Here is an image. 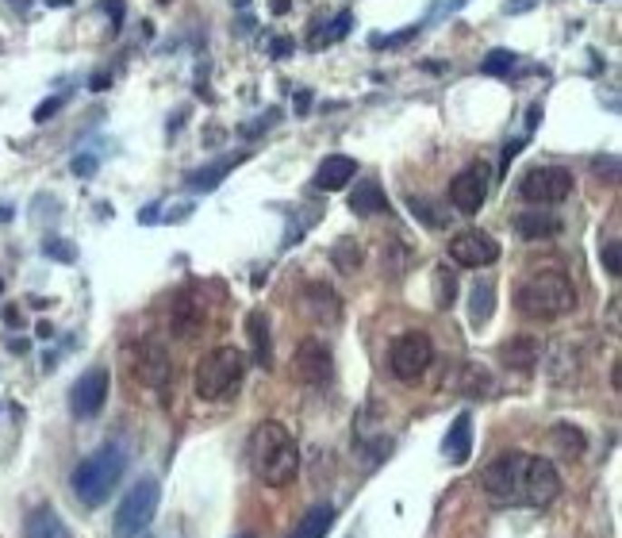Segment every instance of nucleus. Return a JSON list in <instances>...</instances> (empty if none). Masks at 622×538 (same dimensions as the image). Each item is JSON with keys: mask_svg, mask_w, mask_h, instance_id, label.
<instances>
[{"mask_svg": "<svg viewBox=\"0 0 622 538\" xmlns=\"http://www.w3.org/2000/svg\"><path fill=\"white\" fill-rule=\"evenodd\" d=\"M481 488L503 508H549L561 496V473L549 458L507 450L481 469Z\"/></svg>", "mask_w": 622, "mask_h": 538, "instance_id": "1", "label": "nucleus"}, {"mask_svg": "<svg viewBox=\"0 0 622 538\" xmlns=\"http://www.w3.org/2000/svg\"><path fill=\"white\" fill-rule=\"evenodd\" d=\"M247 462H250V473L266 488H285L296 481L300 446L285 423L266 419V423H258L247 438Z\"/></svg>", "mask_w": 622, "mask_h": 538, "instance_id": "2", "label": "nucleus"}, {"mask_svg": "<svg viewBox=\"0 0 622 538\" xmlns=\"http://www.w3.org/2000/svg\"><path fill=\"white\" fill-rule=\"evenodd\" d=\"M515 308L527 319H534V323L561 319V316H569L572 308H577V289H572V281H569L565 269H553V266L534 269L527 281L519 285Z\"/></svg>", "mask_w": 622, "mask_h": 538, "instance_id": "3", "label": "nucleus"}, {"mask_svg": "<svg viewBox=\"0 0 622 538\" xmlns=\"http://www.w3.org/2000/svg\"><path fill=\"white\" fill-rule=\"evenodd\" d=\"M123 473H127V454H123V446L108 443V446H101L96 454H89L85 462H77L73 477H70L73 496L85 504V508H101V504L112 493H116V484L123 481Z\"/></svg>", "mask_w": 622, "mask_h": 538, "instance_id": "4", "label": "nucleus"}, {"mask_svg": "<svg viewBox=\"0 0 622 538\" xmlns=\"http://www.w3.org/2000/svg\"><path fill=\"white\" fill-rule=\"evenodd\" d=\"M247 377V354L235 347H219L200 357L196 366V396L200 400H227Z\"/></svg>", "mask_w": 622, "mask_h": 538, "instance_id": "5", "label": "nucleus"}, {"mask_svg": "<svg viewBox=\"0 0 622 538\" xmlns=\"http://www.w3.org/2000/svg\"><path fill=\"white\" fill-rule=\"evenodd\" d=\"M158 500H161V484L154 477H142L139 484L127 488V496L116 508V523H112V534L116 538H139L151 519L158 515Z\"/></svg>", "mask_w": 622, "mask_h": 538, "instance_id": "6", "label": "nucleus"}, {"mask_svg": "<svg viewBox=\"0 0 622 538\" xmlns=\"http://www.w3.org/2000/svg\"><path fill=\"white\" fill-rule=\"evenodd\" d=\"M434 362V342L423 331H403L388 350V369L392 377L403 385H415L419 377H427V369Z\"/></svg>", "mask_w": 622, "mask_h": 538, "instance_id": "7", "label": "nucleus"}, {"mask_svg": "<svg viewBox=\"0 0 622 538\" xmlns=\"http://www.w3.org/2000/svg\"><path fill=\"white\" fill-rule=\"evenodd\" d=\"M572 192V173L561 166H534L519 181V197L530 204H561Z\"/></svg>", "mask_w": 622, "mask_h": 538, "instance_id": "8", "label": "nucleus"}, {"mask_svg": "<svg viewBox=\"0 0 622 538\" xmlns=\"http://www.w3.org/2000/svg\"><path fill=\"white\" fill-rule=\"evenodd\" d=\"M127 369L142 388H166L170 385V354L158 342H135L127 350Z\"/></svg>", "mask_w": 622, "mask_h": 538, "instance_id": "9", "label": "nucleus"}, {"mask_svg": "<svg viewBox=\"0 0 622 538\" xmlns=\"http://www.w3.org/2000/svg\"><path fill=\"white\" fill-rule=\"evenodd\" d=\"M484 201H488V166L484 161H472V166H465L450 181V204L457 211H465V216H477Z\"/></svg>", "mask_w": 622, "mask_h": 538, "instance_id": "10", "label": "nucleus"}, {"mask_svg": "<svg viewBox=\"0 0 622 538\" xmlns=\"http://www.w3.org/2000/svg\"><path fill=\"white\" fill-rule=\"evenodd\" d=\"M104 400H108V369H104V366L81 373V377L73 381V388H70V412H73L77 419L101 416Z\"/></svg>", "mask_w": 622, "mask_h": 538, "instance_id": "11", "label": "nucleus"}, {"mask_svg": "<svg viewBox=\"0 0 622 538\" xmlns=\"http://www.w3.org/2000/svg\"><path fill=\"white\" fill-rule=\"evenodd\" d=\"M450 258L457 266H469V269H481V266H492L500 258V242L488 235V231H462L450 239Z\"/></svg>", "mask_w": 622, "mask_h": 538, "instance_id": "12", "label": "nucleus"}, {"mask_svg": "<svg viewBox=\"0 0 622 538\" xmlns=\"http://www.w3.org/2000/svg\"><path fill=\"white\" fill-rule=\"evenodd\" d=\"M292 377L311 388L326 385V377H331V350H326L319 338H304L296 354H292Z\"/></svg>", "mask_w": 622, "mask_h": 538, "instance_id": "13", "label": "nucleus"}, {"mask_svg": "<svg viewBox=\"0 0 622 538\" xmlns=\"http://www.w3.org/2000/svg\"><path fill=\"white\" fill-rule=\"evenodd\" d=\"M204 300L196 297V292H181V297L173 300V308H170V328H173V335L177 338H192L196 331L204 328Z\"/></svg>", "mask_w": 622, "mask_h": 538, "instance_id": "14", "label": "nucleus"}, {"mask_svg": "<svg viewBox=\"0 0 622 538\" xmlns=\"http://www.w3.org/2000/svg\"><path fill=\"white\" fill-rule=\"evenodd\" d=\"M238 161H247V154H227V158H219V161H208V166L192 170V173L185 177V185H189L192 192H216V189L227 181V173L238 166Z\"/></svg>", "mask_w": 622, "mask_h": 538, "instance_id": "15", "label": "nucleus"}, {"mask_svg": "<svg viewBox=\"0 0 622 538\" xmlns=\"http://www.w3.org/2000/svg\"><path fill=\"white\" fill-rule=\"evenodd\" d=\"M442 450H446V458H450L453 465H465V462L472 458V412H457V416H453Z\"/></svg>", "mask_w": 622, "mask_h": 538, "instance_id": "16", "label": "nucleus"}, {"mask_svg": "<svg viewBox=\"0 0 622 538\" xmlns=\"http://www.w3.org/2000/svg\"><path fill=\"white\" fill-rule=\"evenodd\" d=\"M354 177H357V161L346 158V154H331V158H326L323 166L316 170V189L338 192V189H346Z\"/></svg>", "mask_w": 622, "mask_h": 538, "instance_id": "17", "label": "nucleus"}, {"mask_svg": "<svg viewBox=\"0 0 622 538\" xmlns=\"http://www.w3.org/2000/svg\"><path fill=\"white\" fill-rule=\"evenodd\" d=\"M515 231H519V239H527V242L553 239L561 231V220L549 216V211H542V208H530V211H519V216H515Z\"/></svg>", "mask_w": 622, "mask_h": 538, "instance_id": "18", "label": "nucleus"}, {"mask_svg": "<svg viewBox=\"0 0 622 538\" xmlns=\"http://www.w3.org/2000/svg\"><path fill=\"white\" fill-rule=\"evenodd\" d=\"M500 357H503V366H507V369L530 373L538 362H542V347H538V338H530V335H519V338H511V342H503Z\"/></svg>", "mask_w": 622, "mask_h": 538, "instance_id": "19", "label": "nucleus"}, {"mask_svg": "<svg viewBox=\"0 0 622 538\" xmlns=\"http://www.w3.org/2000/svg\"><path fill=\"white\" fill-rule=\"evenodd\" d=\"M304 304H307V312L316 316L319 323H335V319L342 316V304H338V297H335V289L323 285V281L304 285Z\"/></svg>", "mask_w": 622, "mask_h": 538, "instance_id": "20", "label": "nucleus"}, {"mask_svg": "<svg viewBox=\"0 0 622 538\" xmlns=\"http://www.w3.org/2000/svg\"><path fill=\"white\" fill-rule=\"evenodd\" d=\"M24 538H73V534H70V527L62 523V515L51 508V504H43V508H35L27 515Z\"/></svg>", "mask_w": 622, "mask_h": 538, "instance_id": "21", "label": "nucleus"}, {"mask_svg": "<svg viewBox=\"0 0 622 538\" xmlns=\"http://www.w3.org/2000/svg\"><path fill=\"white\" fill-rule=\"evenodd\" d=\"M388 201H384V189L376 177H362L357 189L350 192V211L354 216H376V211H384Z\"/></svg>", "mask_w": 622, "mask_h": 538, "instance_id": "22", "label": "nucleus"}, {"mask_svg": "<svg viewBox=\"0 0 622 538\" xmlns=\"http://www.w3.org/2000/svg\"><path fill=\"white\" fill-rule=\"evenodd\" d=\"M335 504H316L296 527H292V534L288 538H326V531L335 527Z\"/></svg>", "mask_w": 622, "mask_h": 538, "instance_id": "23", "label": "nucleus"}, {"mask_svg": "<svg viewBox=\"0 0 622 538\" xmlns=\"http://www.w3.org/2000/svg\"><path fill=\"white\" fill-rule=\"evenodd\" d=\"M247 331H250V342H254V362L261 369L273 366V347H269V319L261 312H250L247 316Z\"/></svg>", "mask_w": 622, "mask_h": 538, "instance_id": "24", "label": "nucleus"}, {"mask_svg": "<svg viewBox=\"0 0 622 538\" xmlns=\"http://www.w3.org/2000/svg\"><path fill=\"white\" fill-rule=\"evenodd\" d=\"M492 297H496V289L488 285V281H477V285L469 289V319L477 323V328H481V323L492 319V308H496V300H492Z\"/></svg>", "mask_w": 622, "mask_h": 538, "instance_id": "25", "label": "nucleus"}, {"mask_svg": "<svg viewBox=\"0 0 622 538\" xmlns=\"http://www.w3.org/2000/svg\"><path fill=\"white\" fill-rule=\"evenodd\" d=\"M515 51H507V46H500V51H492V54H488L484 62H481V73L484 77H507V73H511L515 70Z\"/></svg>", "mask_w": 622, "mask_h": 538, "instance_id": "26", "label": "nucleus"}, {"mask_svg": "<svg viewBox=\"0 0 622 538\" xmlns=\"http://www.w3.org/2000/svg\"><path fill=\"white\" fill-rule=\"evenodd\" d=\"M331 258H335V266H338L342 273H354L357 266H362V247H357L354 239H342L338 247L331 250Z\"/></svg>", "mask_w": 622, "mask_h": 538, "instance_id": "27", "label": "nucleus"}, {"mask_svg": "<svg viewBox=\"0 0 622 538\" xmlns=\"http://www.w3.org/2000/svg\"><path fill=\"white\" fill-rule=\"evenodd\" d=\"M350 27H354V12H338V20L331 27H323L319 35H316V46L323 43H338V39H346L350 35Z\"/></svg>", "mask_w": 622, "mask_h": 538, "instance_id": "28", "label": "nucleus"}, {"mask_svg": "<svg viewBox=\"0 0 622 538\" xmlns=\"http://www.w3.org/2000/svg\"><path fill=\"white\" fill-rule=\"evenodd\" d=\"M407 208H412V216H415V220H423L427 227H446V216H442V211H434V204H431V201L412 197V201H407Z\"/></svg>", "mask_w": 622, "mask_h": 538, "instance_id": "29", "label": "nucleus"}, {"mask_svg": "<svg viewBox=\"0 0 622 538\" xmlns=\"http://www.w3.org/2000/svg\"><path fill=\"white\" fill-rule=\"evenodd\" d=\"M434 292H438V308H450L453 304V292H457V277L450 269H438L434 273Z\"/></svg>", "mask_w": 622, "mask_h": 538, "instance_id": "30", "label": "nucleus"}, {"mask_svg": "<svg viewBox=\"0 0 622 538\" xmlns=\"http://www.w3.org/2000/svg\"><path fill=\"white\" fill-rule=\"evenodd\" d=\"M43 254H46V258H58V262H73V258H77L73 242H65V239H58V235H51V239L43 242Z\"/></svg>", "mask_w": 622, "mask_h": 538, "instance_id": "31", "label": "nucleus"}, {"mask_svg": "<svg viewBox=\"0 0 622 538\" xmlns=\"http://www.w3.org/2000/svg\"><path fill=\"white\" fill-rule=\"evenodd\" d=\"M462 388L469 396H477L481 388H488V373L481 369V366H465V381H462Z\"/></svg>", "mask_w": 622, "mask_h": 538, "instance_id": "32", "label": "nucleus"}, {"mask_svg": "<svg viewBox=\"0 0 622 538\" xmlns=\"http://www.w3.org/2000/svg\"><path fill=\"white\" fill-rule=\"evenodd\" d=\"M415 35H419V24L407 27V31H396V35H373V46H403V43H412Z\"/></svg>", "mask_w": 622, "mask_h": 538, "instance_id": "33", "label": "nucleus"}, {"mask_svg": "<svg viewBox=\"0 0 622 538\" xmlns=\"http://www.w3.org/2000/svg\"><path fill=\"white\" fill-rule=\"evenodd\" d=\"M603 269H607L611 277H618V239L603 242Z\"/></svg>", "mask_w": 622, "mask_h": 538, "instance_id": "34", "label": "nucleus"}, {"mask_svg": "<svg viewBox=\"0 0 622 538\" xmlns=\"http://www.w3.org/2000/svg\"><path fill=\"white\" fill-rule=\"evenodd\" d=\"M96 166H101V161H96V154H77L70 170H73L77 177H92V173H96Z\"/></svg>", "mask_w": 622, "mask_h": 538, "instance_id": "35", "label": "nucleus"}, {"mask_svg": "<svg viewBox=\"0 0 622 538\" xmlns=\"http://www.w3.org/2000/svg\"><path fill=\"white\" fill-rule=\"evenodd\" d=\"M62 104H65V96H51V101H43V104L35 108V123H46V120H51Z\"/></svg>", "mask_w": 622, "mask_h": 538, "instance_id": "36", "label": "nucleus"}, {"mask_svg": "<svg viewBox=\"0 0 622 538\" xmlns=\"http://www.w3.org/2000/svg\"><path fill=\"white\" fill-rule=\"evenodd\" d=\"M104 12L112 15V35H120V27H123V0H104Z\"/></svg>", "mask_w": 622, "mask_h": 538, "instance_id": "37", "label": "nucleus"}, {"mask_svg": "<svg viewBox=\"0 0 622 538\" xmlns=\"http://www.w3.org/2000/svg\"><path fill=\"white\" fill-rule=\"evenodd\" d=\"M277 116H281V112H277V108H269V112H266V120H258V123H247V127H242V132H247V135H258V132H266V127H273V123H277Z\"/></svg>", "mask_w": 622, "mask_h": 538, "instance_id": "38", "label": "nucleus"}, {"mask_svg": "<svg viewBox=\"0 0 622 538\" xmlns=\"http://www.w3.org/2000/svg\"><path fill=\"white\" fill-rule=\"evenodd\" d=\"M558 438H561V443H565V446H572V450H577V454L584 450V435H580V431H569V427H558Z\"/></svg>", "mask_w": 622, "mask_h": 538, "instance_id": "39", "label": "nucleus"}, {"mask_svg": "<svg viewBox=\"0 0 622 538\" xmlns=\"http://www.w3.org/2000/svg\"><path fill=\"white\" fill-rule=\"evenodd\" d=\"M292 46H296V43H292L288 35H277V39L269 43V51H273V58H288V54H292Z\"/></svg>", "mask_w": 622, "mask_h": 538, "instance_id": "40", "label": "nucleus"}, {"mask_svg": "<svg viewBox=\"0 0 622 538\" xmlns=\"http://www.w3.org/2000/svg\"><path fill=\"white\" fill-rule=\"evenodd\" d=\"M519 151H522V139H511V142H507V146H503V170H507V166H511V158H515Z\"/></svg>", "mask_w": 622, "mask_h": 538, "instance_id": "41", "label": "nucleus"}, {"mask_svg": "<svg viewBox=\"0 0 622 538\" xmlns=\"http://www.w3.org/2000/svg\"><path fill=\"white\" fill-rule=\"evenodd\" d=\"M158 208H161V204H146V208L139 211V223H158Z\"/></svg>", "mask_w": 622, "mask_h": 538, "instance_id": "42", "label": "nucleus"}, {"mask_svg": "<svg viewBox=\"0 0 622 538\" xmlns=\"http://www.w3.org/2000/svg\"><path fill=\"white\" fill-rule=\"evenodd\" d=\"M108 85H112V77H108V73H92V85H89L92 93H104Z\"/></svg>", "mask_w": 622, "mask_h": 538, "instance_id": "43", "label": "nucleus"}, {"mask_svg": "<svg viewBox=\"0 0 622 538\" xmlns=\"http://www.w3.org/2000/svg\"><path fill=\"white\" fill-rule=\"evenodd\" d=\"M307 108H311V93H300V96H296V116H304Z\"/></svg>", "mask_w": 622, "mask_h": 538, "instance_id": "44", "label": "nucleus"}, {"mask_svg": "<svg viewBox=\"0 0 622 538\" xmlns=\"http://www.w3.org/2000/svg\"><path fill=\"white\" fill-rule=\"evenodd\" d=\"M5 5H12V8H15V12H27V8H31V5H35V0H5Z\"/></svg>", "mask_w": 622, "mask_h": 538, "instance_id": "45", "label": "nucleus"}, {"mask_svg": "<svg viewBox=\"0 0 622 538\" xmlns=\"http://www.w3.org/2000/svg\"><path fill=\"white\" fill-rule=\"evenodd\" d=\"M292 0H273V12H288Z\"/></svg>", "mask_w": 622, "mask_h": 538, "instance_id": "46", "label": "nucleus"}, {"mask_svg": "<svg viewBox=\"0 0 622 538\" xmlns=\"http://www.w3.org/2000/svg\"><path fill=\"white\" fill-rule=\"evenodd\" d=\"M0 220H12V208L8 204H0Z\"/></svg>", "mask_w": 622, "mask_h": 538, "instance_id": "47", "label": "nucleus"}, {"mask_svg": "<svg viewBox=\"0 0 622 538\" xmlns=\"http://www.w3.org/2000/svg\"><path fill=\"white\" fill-rule=\"evenodd\" d=\"M231 5H235V8H247V5H250V0H231Z\"/></svg>", "mask_w": 622, "mask_h": 538, "instance_id": "48", "label": "nucleus"}, {"mask_svg": "<svg viewBox=\"0 0 622 538\" xmlns=\"http://www.w3.org/2000/svg\"><path fill=\"white\" fill-rule=\"evenodd\" d=\"M238 538H254V534H238Z\"/></svg>", "mask_w": 622, "mask_h": 538, "instance_id": "49", "label": "nucleus"}, {"mask_svg": "<svg viewBox=\"0 0 622 538\" xmlns=\"http://www.w3.org/2000/svg\"><path fill=\"white\" fill-rule=\"evenodd\" d=\"M161 5H170V0H161Z\"/></svg>", "mask_w": 622, "mask_h": 538, "instance_id": "50", "label": "nucleus"}]
</instances>
